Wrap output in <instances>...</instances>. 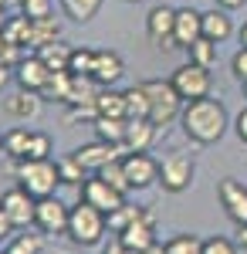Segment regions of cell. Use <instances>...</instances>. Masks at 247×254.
I'll return each mask as SVG.
<instances>
[{"label": "cell", "instance_id": "28", "mask_svg": "<svg viewBox=\"0 0 247 254\" xmlns=\"http://www.w3.org/2000/svg\"><path fill=\"white\" fill-rule=\"evenodd\" d=\"M125 119H149V95L142 85L125 88Z\"/></svg>", "mask_w": 247, "mask_h": 254}, {"label": "cell", "instance_id": "39", "mask_svg": "<svg viewBox=\"0 0 247 254\" xmlns=\"http://www.w3.org/2000/svg\"><path fill=\"white\" fill-rule=\"evenodd\" d=\"M203 254H237V244L227 241V237H220V234H213L203 241Z\"/></svg>", "mask_w": 247, "mask_h": 254}, {"label": "cell", "instance_id": "18", "mask_svg": "<svg viewBox=\"0 0 247 254\" xmlns=\"http://www.w3.org/2000/svg\"><path fill=\"white\" fill-rule=\"evenodd\" d=\"M152 139H156V126L149 119H129V126H125V149L129 153H146Z\"/></svg>", "mask_w": 247, "mask_h": 254}, {"label": "cell", "instance_id": "32", "mask_svg": "<svg viewBox=\"0 0 247 254\" xmlns=\"http://www.w3.org/2000/svg\"><path fill=\"white\" fill-rule=\"evenodd\" d=\"M98 176H102V180H105L109 187H115L119 193H129V190H132L129 176H125V170H122V156H119V159H112L109 166H102V170H98Z\"/></svg>", "mask_w": 247, "mask_h": 254}, {"label": "cell", "instance_id": "5", "mask_svg": "<svg viewBox=\"0 0 247 254\" xmlns=\"http://www.w3.org/2000/svg\"><path fill=\"white\" fill-rule=\"evenodd\" d=\"M193 173H196V166L186 153H170L159 163V187L166 193H183V190H190Z\"/></svg>", "mask_w": 247, "mask_h": 254}, {"label": "cell", "instance_id": "33", "mask_svg": "<svg viewBox=\"0 0 247 254\" xmlns=\"http://www.w3.org/2000/svg\"><path fill=\"white\" fill-rule=\"evenodd\" d=\"M55 166H58V180L61 183H68V187H81L85 183V170H81V163L75 156H61Z\"/></svg>", "mask_w": 247, "mask_h": 254}, {"label": "cell", "instance_id": "26", "mask_svg": "<svg viewBox=\"0 0 247 254\" xmlns=\"http://www.w3.org/2000/svg\"><path fill=\"white\" fill-rule=\"evenodd\" d=\"M64 17H71L75 24H88L102 10V0H61Z\"/></svg>", "mask_w": 247, "mask_h": 254}, {"label": "cell", "instance_id": "2", "mask_svg": "<svg viewBox=\"0 0 247 254\" xmlns=\"http://www.w3.org/2000/svg\"><path fill=\"white\" fill-rule=\"evenodd\" d=\"M58 183H61L58 180V166L51 159H24V163H17V187L27 190L34 200L55 196Z\"/></svg>", "mask_w": 247, "mask_h": 254}, {"label": "cell", "instance_id": "43", "mask_svg": "<svg viewBox=\"0 0 247 254\" xmlns=\"http://www.w3.org/2000/svg\"><path fill=\"white\" fill-rule=\"evenodd\" d=\"M10 81H14V68H10V64H3V61H0V92H3V88H7V85H10Z\"/></svg>", "mask_w": 247, "mask_h": 254}, {"label": "cell", "instance_id": "13", "mask_svg": "<svg viewBox=\"0 0 247 254\" xmlns=\"http://www.w3.org/2000/svg\"><path fill=\"white\" fill-rule=\"evenodd\" d=\"M55 71L41 61V55L34 51V55H24L20 58V64L14 68V81H17L24 92H44V85H48V78H51Z\"/></svg>", "mask_w": 247, "mask_h": 254}, {"label": "cell", "instance_id": "15", "mask_svg": "<svg viewBox=\"0 0 247 254\" xmlns=\"http://www.w3.org/2000/svg\"><path fill=\"white\" fill-rule=\"evenodd\" d=\"M0 207L14 220V227H27V224H34V207H38V200L27 193V190L14 187V190H7V193L0 196Z\"/></svg>", "mask_w": 247, "mask_h": 254}, {"label": "cell", "instance_id": "53", "mask_svg": "<svg viewBox=\"0 0 247 254\" xmlns=\"http://www.w3.org/2000/svg\"><path fill=\"white\" fill-rule=\"evenodd\" d=\"M0 3H3V7H7V3H10V0H0Z\"/></svg>", "mask_w": 247, "mask_h": 254}, {"label": "cell", "instance_id": "12", "mask_svg": "<svg viewBox=\"0 0 247 254\" xmlns=\"http://www.w3.org/2000/svg\"><path fill=\"white\" fill-rule=\"evenodd\" d=\"M122 170L129 176L132 190H142V187L159 183V163H156L149 153H125V156H122Z\"/></svg>", "mask_w": 247, "mask_h": 254}, {"label": "cell", "instance_id": "23", "mask_svg": "<svg viewBox=\"0 0 247 254\" xmlns=\"http://www.w3.org/2000/svg\"><path fill=\"white\" fill-rule=\"evenodd\" d=\"M92 126H95V139L112 142V146H125V126H129V119H105V116H98Z\"/></svg>", "mask_w": 247, "mask_h": 254}, {"label": "cell", "instance_id": "6", "mask_svg": "<svg viewBox=\"0 0 247 254\" xmlns=\"http://www.w3.org/2000/svg\"><path fill=\"white\" fill-rule=\"evenodd\" d=\"M173 88H176V95L183 98V102H196V98H207L210 95V71L207 68H200V64H180L176 71H173Z\"/></svg>", "mask_w": 247, "mask_h": 254}, {"label": "cell", "instance_id": "45", "mask_svg": "<svg viewBox=\"0 0 247 254\" xmlns=\"http://www.w3.org/2000/svg\"><path fill=\"white\" fill-rule=\"evenodd\" d=\"M237 248L247 251V224H237Z\"/></svg>", "mask_w": 247, "mask_h": 254}, {"label": "cell", "instance_id": "14", "mask_svg": "<svg viewBox=\"0 0 247 254\" xmlns=\"http://www.w3.org/2000/svg\"><path fill=\"white\" fill-rule=\"evenodd\" d=\"M115 237L122 241V248H125V251H132V254L149 251L152 244H156V217L146 210V214L139 217L135 224H129L122 234H115Z\"/></svg>", "mask_w": 247, "mask_h": 254}, {"label": "cell", "instance_id": "16", "mask_svg": "<svg viewBox=\"0 0 247 254\" xmlns=\"http://www.w3.org/2000/svg\"><path fill=\"white\" fill-rule=\"evenodd\" d=\"M122 75H125V64H122V58H119V51L95 48V68H92V78H95L102 88H112Z\"/></svg>", "mask_w": 247, "mask_h": 254}, {"label": "cell", "instance_id": "17", "mask_svg": "<svg viewBox=\"0 0 247 254\" xmlns=\"http://www.w3.org/2000/svg\"><path fill=\"white\" fill-rule=\"evenodd\" d=\"M203 38V14L193 7H180L176 10V48H190L193 41Z\"/></svg>", "mask_w": 247, "mask_h": 254}, {"label": "cell", "instance_id": "47", "mask_svg": "<svg viewBox=\"0 0 247 254\" xmlns=\"http://www.w3.org/2000/svg\"><path fill=\"white\" fill-rule=\"evenodd\" d=\"M142 254H166V248H159V244H152L149 251H142Z\"/></svg>", "mask_w": 247, "mask_h": 254}, {"label": "cell", "instance_id": "49", "mask_svg": "<svg viewBox=\"0 0 247 254\" xmlns=\"http://www.w3.org/2000/svg\"><path fill=\"white\" fill-rule=\"evenodd\" d=\"M3 24H7V10H3V3H0V31H3Z\"/></svg>", "mask_w": 247, "mask_h": 254}, {"label": "cell", "instance_id": "31", "mask_svg": "<svg viewBox=\"0 0 247 254\" xmlns=\"http://www.w3.org/2000/svg\"><path fill=\"white\" fill-rule=\"evenodd\" d=\"M0 34H3L7 44H20V48H24V44H27V34H31V17H24V14H20V17H7V24H3Z\"/></svg>", "mask_w": 247, "mask_h": 254}, {"label": "cell", "instance_id": "19", "mask_svg": "<svg viewBox=\"0 0 247 254\" xmlns=\"http://www.w3.org/2000/svg\"><path fill=\"white\" fill-rule=\"evenodd\" d=\"M230 34H234V24H230L224 7H213V10L203 14V38H210L213 44H224Z\"/></svg>", "mask_w": 247, "mask_h": 254}, {"label": "cell", "instance_id": "42", "mask_svg": "<svg viewBox=\"0 0 247 254\" xmlns=\"http://www.w3.org/2000/svg\"><path fill=\"white\" fill-rule=\"evenodd\" d=\"M10 234H14V220H10L7 210L0 207V241H3V237H10Z\"/></svg>", "mask_w": 247, "mask_h": 254}, {"label": "cell", "instance_id": "27", "mask_svg": "<svg viewBox=\"0 0 247 254\" xmlns=\"http://www.w3.org/2000/svg\"><path fill=\"white\" fill-rule=\"evenodd\" d=\"M142 214H146L142 207H129V203H122L119 210H112V214H105V227H109L112 234H122V231H125L129 224H135V220H139Z\"/></svg>", "mask_w": 247, "mask_h": 254}, {"label": "cell", "instance_id": "52", "mask_svg": "<svg viewBox=\"0 0 247 254\" xmlns=\"http://www.w3.org/2000/svg\"><path fill=\"white\" fill-rule=\"evenodd\" d=\"M0 153H3V136H0Z\"/></svg>", "mask_w": 247, "mask_h": 254}, {"label": "cell", "instance_id": "48", "mask_svg": "<svg viewBox=\"0 0 247 254\" xmlns=\"http://www.w3.org/2000/svg\"><path fill=\"white\" fill-rule=\"evenodd\" d=\"M241 48H247V20H244V27H241Z\"/></svg>", "mask_w": 247, "mask_h": 254}, {"label": "cell", "instance_id": "41", "mask_svg": "<svg viewBox=\"0 0 247 254\" xmlns=\"http://www.w3.org/2000/svg\"><path fill=\"white\" fill-rule=\"evenodd\" d=\"M234 129H237V139L247 142V109H241V116L234 119Z\"/></svg>", "mask_w": 247, "mask_h": 254}, {"label": "cell", "instance_id": "7", "mask_svg": "<svg viewBox=\"0 0 247 254\" xmlns=\"http://www.w3.org/2000/svg\"><path fill=\"white\" fill-rule=\"evenodd\" d=\"M146 38L163 48V51H173L176 48V10L173 7H152L149 17H146Z\"/></svg>", "mask_w": 247, "mask_h": 254}, {"label": "cell", "instance_id": "10", "mask_svg": "<svg viewBox=\"0 0 247 254\" xmlns=\"http://www.w3.org/2000/svg\"><path fill=\"white\" fill-rule=\"evenodd\" d=\"M81 200L92 203L95 210H102V214H112V210H119V207L125 203V193H119L115 187H109V183L95 173L92 180L81 183Z\"/></svg>", "mask_w": 247, "mask_h": 254}, {"label": "cell", "instance_id": "20", "mask_svg": "<svg viewBox=\"0 0 247 254\" xmlns=\"http://www.w3.org/2000/svg\"><path fill=\"white\" fill-rule=\"evenodd\" d=\"M3 109H7V116H14V119H34L41 112V92H24L20 88L17 95H10L3 102Z\"/></svg>", "mask_w": 247, "mask_h": 254}, {"label": "cell", "instance_id": "50", "mask_svg": "<svg viewBox=\"0 0 247 254\" xmlns=\"http://www.w3.org/2000/svg\"><path fill=\"white\" fill-rule=\"evenodd\" d=\"M241 85H244V98H247V81H241Z\"/></svg>", "mask_w": 247, "mask_h": 254}, {"label": "cell", "instance_id": "36", "mask_svg": "<svg viewBox=\"0 0 247 254\" xmlns=\"http://www.w3.org/2000/svg\"><path fill=\"white\" fill-rule=\"evenodd\" d=\"M7 254H41V237L38 234H17L10 241Z\"/></svg>", "mask_w": 247, "mask_h": 254}, {"label": "cell", "instance_id": "34", "mask_svg": "<svg viewBox=\"0 0 247 254\" xmlns=\"http://www.w3.org/2000/svg\"><path fill=\"white\" fill-rule=\"evenodd\" d=\"M163 248H166V254H203V241L193 234H176Z\"/></svg>", "mask_w": 247, "mask_h": 254}, {"label": "cell", "instance_id": "46", "mask_svg": "<svg viewBox=\"0 0 247 254\" xmlns=\"http://www.w3.org/2000/svg\"><path fill=\"white\" fill-rule=\"evenodd\" d=\"M247 0H217V7H224V10H237V7H244Z\"/></svg>", "mask_w": 247, "mask_h": 254}, {"label": "cell", "instance_id": "30", "mask_svg": "<svg viewBox=\"0 0 247 254\" xmlns=\"http://www.w3.org/2000/svg\"><path fill=\"white\" fill-rule=\"evenodd\" d=\"M186 55H190V61L193 64H200V68H213L217 64V44L210 38H200V41H193L190 48H186Z\"/></svg>", "mask_w": 247, "mask_h": 254}, {"label": "cell", "instance_id": "21", "mask_svg": "<svg viewBox=\"0 0 247 254\" xmlns=\"http://www.w3.org/2000/svg\"><path fill=\"white\" fill-rule=\"evenodd\" d=\"M61 38V27H58L55 17H41V20H31V34H27V44L24 48H34L41 51L44 44H51V41Z\"/></svg>", "mask_w": 247, "mask_h": 254}, {"label": "cell", "instance_id": "8", "mask_svg": "<svg viewBox=\"0 0 247 254\" xmlns=\"http://www.w3.org/2000/svg\"><path fill=\"white\" fill-rule=\"evenodd\" d=\"M125 153H129L125 146H112V142H102V139H95V142H85V146H78L71 156L81 163V170H85V173H98L102 166H109L112 159L125 156Z\"/></svg>", "mask_w": 247, "mask_h": 254}, {"label": "cell", "instance_id": "35", "mask_svg": "<svg viewBox=\"0 0 247 254\" xmlns=\"http://www.w3.org/2000/svg\"><path fill=\"white\" fill-rule=\"evenodd\" d=\"M92 68H95V48H75V51H71L68 71H71V75H88V78H92Z\"/></svg>", "mask_w": 247, "mask_h": 254}, {"label": "cell", "instance_id": "1", "mask_svg": "<svg viewBox=\"0 0 247 254\" xmlns=\"http://www.w3.org/2000/svg\"><path fill=\"white\" fill-rule=\"evenodd\" d=\"M180 122H183V132L193 142L210 146V142H220L227 132V109H224V102L207 95V98H196V102H186L183 112H180Z\"/></svg>", "mask_w": 247, "mask_h": 254}, {"label": "cell", "instance_id": "38", "mask_svg": "<svg viewBox=\"0 0 247 254\" xmlns=\"http://www.w3.org/2000/svg\"><path fill=\"white\" fill-rule=\"evenodd\" d=\"M20 14L31 20L51 17V0H20Z\"/></svg>", "mask_w": 247, "mask_h": 254}, {"label": "cell", "instance_id": "3", "mask_svg": "<svg viewBox=\"0 0 247 254\" xmlns=\"http://www.w3.org/2000/svg\"><path fill=\"white\" fill-rule=\"evenodd\" d=\"M146 95H149V122L159 129V126H170L173 119L183 112V98L176 95L173 81H163V78H152V81H142Z\"/></svg>", "mask_w": 247, "mask_h": 254}, {"label": "cell", "instance_id": "40", "mask_svg": "<svg viewBox=\"0 0 247 254\" xmlns=\"http://www.w3.org/2000/svg\"><path fill=\"white\" fill-rule=\"evenodd\" d=\"M230 71L237 81H247V48H237V55L230 58Z\"/></svg>", "mask_w": 247, "mask_h": 254}, {"label": "cell", "instance_id": "4", "mask_svg": "<svg viewBox=\"0 0 247 254\" xmlns=\"http://www.w3.org/2000/svg\"><path fill=\"white\" fill-rule=\"evenodd\" d=\"M102 234H105V214L102 210H95L92 203H78V207H71V214H68V237L75 241V244H81V248H92V244H98L102 241Z\"/></svg>", "mask_w": 247, "mask_h": 254}, {"label": "cell", "instance_id": "22", "mask_svg": "<svg viewBox=\"0 0 247 254\" xmlns=\"http://www.w3.org/2000/svg\"><path fill=\"white\" fill-rule=\"evenodd\" d=\"M95 112L105 119H125V92L115 88H102L95 95Z\"/></svg>", "mask_w": 247, "mask_h": 254}, {"label": "cell", "instance_id": "25", "mask_svg": "<svg viewBox=\"0 0 247 254\" xmlns=\"http://www.w3.org/2000/svg\"><path fill=\"white\" fill-rule=\"evenodd\" d=\"M27 142H31V129H24V126L3 132V156L24 163V159H27Z\"/></svg>", "mask_w": 247, "mask_h": 254}, {"label": "cell", "instance_id": "37", "mask_svg": "<svg viewBox=\"0 0 247 254\" xmlns=\"http://www.w3.org/2000/svg\"><path fill=\"white\" fill-rule=\"evenodd\" d=\"M48 156H51V136L48 132H31L27 159H48Z\"/></svg>", "mask_w": 247, "mask_h": 254}, {"label": "cell", "instance_id": "54", "mask_svg": "<svg viewBox=\"0 0 247 254\" xmlns=\"http://www.w3.org/2000/svg\"><path fill=\"white\" fill-rule=\"evenodd\" d=\"M0 254H7V251H0Z\"/></svg>", "mask_w": 247, "mask_h": 254}, {"label": "cell", "instance_id": "24", "mask_svg": "<svg viewBox=\"0 0 247 254\" xmlns=\"http://www.w3.org/2000/svg\"><path fill=\"white\" fill-rule=\"evenodd\" d=\"M71 44H64V41H51V44H44L38 55L41 61L51 68V71H68V64H71Z\"/></svg>", "mask_w": 247, "mask_h": 254}, {"label": "cell", "instance_id": "9", "mask_svg": "<svg viewBox=\"0 0 247 254\" xmlns=\"http://www.w3.org/2000/svg\"><path fill=\"white\" fill-rule=\"evenodd\" d=\"M217 200H220V207H224V214L234 220V224H247V187L241 180H220L217 183Z\"/></svg>", "mask_w": 247, "mask_h": 254}, {"label": "cell", "instance_id": "44", "mask_svg": "<svg viewBox=\"0 0 247 254\" xmlns=\"http://www.w3.org/2000/svg\"><path fill=\"white\" fill-rule=\"evenodd\" d=\"M102 254H132V251H125V248H122V241L115 237V241H112V244H109V248H105Z\"/></svg>", "mask_w": 247, "mask_h": 254}, {"label": "cell", "instance_id": "29", "mask_svg": "<svg viewBox=\"0 0 247 254\" xmlns=\"http://www.w3.org/2000/svg\"><path fill=\"white\" fill-rule=\"evenodd\" d=\"M68 92H71V71H55L48 78V85H44L41 98H51V102H64L68 105Z\"/></svg>", "mask_w": 247, "mask_h": 254}, {"label": "cell", "instance_id": "11", "mask_svg": "<svg viewBox=\"0 0 247 254\" xmlns=\"http://www.w3.org/2000/svg\"><path fill=\"white\" fill-rule=\"evenodd\" d=\"M68 207L58 200V196H44L34 207V224H38L44 234H68Z\"/></svg>", "mask_w": 247, "mask_h": 254}, {"label": "cell", "instance_id": "51", "mask_svg": "<svg viewBox=\"0 0 247 254\" xmlns=\"http://www.w3.org/2000/svg\"><path fill=\"white\" fill-rule=\"evenodd\" d=\"M125 3H142V0H125Z\"/></svg>", "mask_w": 247, "mask_h": 254}]
</instances>
